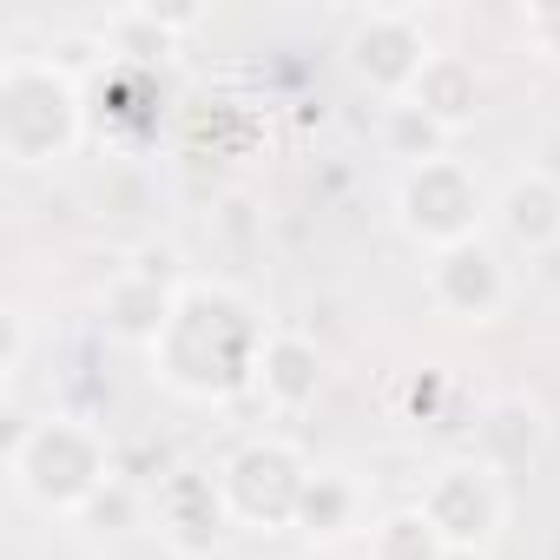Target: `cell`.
<instances>
[{
	"label": "cell",
	"instance_id": "3",
	"mask_svg": "<svg viewBox=\"0 0 560 560\" xmlns=\"http://www.w3.org/2000/svg\"><path fill=\"white\" fill-rule=\"evenodd\" d=\"M86 139V93L80 73L54 54H14L0 67V159L14 172H40L73 159Z\"/></svg>",
	"mask_w": 560,
	"mask_h": 560
},
{
	"label": "cell",
	"instance_id": "17",
	"mask_svg": "<svg viewBox=\"0 0 560 560\" xmlns=\"http://www.w3.org/2000/svg\"><path fill=\"white\" fill-rule=\"evenodd\" d=\"M376 139H383V152L389 159H402V172L409 165H429V159H448V126L442 119H429L416 100H389L383 113H376Z\"/></svg>",
	"mask_w": 560,
	"mask_h": 560
},
{
	"label": "cell",
	"instance_id": "13",
	"mask_svg": "<svg viewBox=\"0 0 560 560\" xmlns=\"http://www.w3.org/2000/svg\"><path fill=\"white\" fill-rule=\"evenodd\" d=\"M494 224L514 250L540 257L547 244H560V172L553 165H527L494 191Z\"/></svg>",
	"mask_w": 560,
	"mask_h": 560
},
{
	"label": "cell",
	"instance_id": "15",
	"mask_svg": "<svg viewBox=\"0 0 560 560\" xmlns=\"http://www.w3.org/2000/svg\"><path fill=\"white\" fill-rule=\"evenodd\" d=\"M409 100H416L429 119H442L448 132H462V126H475V113H481V67H475L468 54H455V47H435L429 67H422V80L409 86Z\"/></svg>",
	"mask_w": 560,
	"mask_h": 560
},
{
	"label": "cell",
	"instance_id": "8",
	"mask_svg": "<svg viewBox=\"0 0 560 560\" xmlns=\"http://www.w3.org/2000/svg\"><path fill=\"white\" fill-rule=\"evenodd\" d=\"M416 508L429 514V527L455 547V553H488L501 521H508V475H494L475 455H455L442 468H429Z\"/></svg>",
	"mask_w": 560,
	"mask_h": 560
},
{
	"label": "cell",
	"instance_id": "22",
	"mask_svg": "<svg viewBox=\"0 0 560 560\" xmlns=\"http://www.w3.org/2000/svg\"><path fill=\"white\" fill-rule=\"evenodd\" d=\"M435 396H442V376H416L409 383V402L422 409V422H435Z\"/></svg>",
	"mask_w": 560,
	"mask_h": 560
},
{
	"label": "cell",
	"instance_id": "21",
	"mask_svg": "<svg viewBox=\"0 0 560 560\" xmlns=\"http://www.w3.org/2000/svg\"><path fill=\"white\" fill-rule=\"evenodd\" d=\"M27 343H34V317L21 304L0 311V383H14L27 370Z\"/></svg>",
	"mask_w": 560,
	"mask_h": 560
},
{
	"label": "cell",
	"instance_id": "16",
	"mask_svg": "<svg viewBox=\"0 0 560 560\" xmlns=\"http://www.w3.org/2000/svg\"><path fill=\"white\" fill-rule=\"evenodd\" d=\"M191 27H205V8H119L106 21V47L139 67H159V60H172L178 34H191Z\"/></svg>",
	"mask_w": 560,
	"mask_h": 560
},
{
	"label": "cell",
	"instance_id": "24",
	"mask_svg": "<svg viewBox=\"0 0 560 560\" xmlns=\"http://www.w3.org/2000/svg\"><path fill=\"white\" fill-rule=\"evenodd\" d=\"M448 560H488V553H455V547H448Z\"/></svg>",
	"mask_w": 560,
	"mask_h": 560
},
{
	"label": "cell",
	"instance_id": "6",
	"mask_svg": "<svg viewBox=\"0 0 560 560\" xmlns=\"http://www.w3.org/2000/svg\"><path fill=\"white\" fill-rule=\"evenodd\" d=\"M311 468H317V462H311L291 435H250V442L218 468L224 501H231V521H244V527H291Z\"/></svg>",
	"mask_w": 560,
	"mask_h": 560
},
{
	"label": "cell",
	"instance_id": "2",
	"mask_svg": "<svg viewBox=\"0 0 560 560\" xmlns=\"http://www.w3.org/2000/svg\"><path fill=\"white\" fill-rule=\"evenodd\" d=\"M113 475H119L113 442L73 409H47V416L8 429V481L40 514H67L73 521Z\"/></svg>",
	"mask_w": 560,
	"mask_h": 560
},
{
	"label": "cell",
	"instance_id": "5",
	"mask_svg": "<svg viewBox=\"0 0 560 560\" xmlns=\"http://www.w3.org/2000/svg\"><path fill=\"white\" fill-rule=\"evenodd\" d=\"M435 40H429V21L422 8H363L343 34V67L357 86H370L383 106L389 100H409V86L422 80Z\"/></svg>",
	"mask_w": 560,
	"mask_h": 560
},
{
	"label": "cell",
	"instance_id": "11",
	"mask_svg": "<svg viewBox=\"0 0 560 560\" xmlns=\"http://www.w3.org/2000/svg\"><path fill=\"white\" fill-rule=\"evenodd\" d=\"M468 429H475V448L468 455L488 462L494 475H521V468H534L547 455V409L534 396H521V389L488 396Z\"/></svg>",
	"mask_w": 560,
	"mask_h": 560
},
{
	"label": "cell",
	"instance_id": "10",
	"mask_svg": "<svg viewBox=\"0 0 560 560\" xmlns=\"http://www.w3.org/2000/svg\"><path fill=\"white\" fill-rule=\"evenodd\" d=\"M152 527H159V540L178 560H205L224 540V527H231V501H224L218 468H172V475H159Z\"/></svg>",
	"mask_w": 560,
	"mask_h": 560
},
{
	"label": "cell",
	"instance_id": "7",
	"mask_svg": "<svg viewBox=\"0 0 560 560\" xmlns=\"http://www.w3.org/2000/svg\"><path fill=\"white\" fill-rule=\"evenodd\" d=\"M185 284H191V277L178 270V250H172V244H145V250H132L126 264H113V270H106V291H100V324H106V337L152 350V343L165 337V324H172Z\"/></svg>",
	"mask_w": 560,
	"mask_h": 560
},
{
	"label": "cell",
	"instance_id": "20",
	"mask_svg": "<svg viewBox=\"0 0 560 560\" xmlns=\"http://www.w3.org/2000/svg\"><path fill=\"white\" fill-rule=\"evenodd\" d=\"M521 40L547 67H560V0H527V8H521Z\"/></svg>",
	"mask_w": 560,
	"mask_h": 560
},
{
	"label": "cell",
	"instance_id": "19",
	"mask_svg": "<svg viewBox=\"0 0 560 560\" xmlns=\"http://www.w3.org/2000/svg\"><path fill=\"white\" fill-rule=\"evenodd\" d=\"M73 521H80L93 540H126L132 527H145V521H152V494H145L139 481L113 475V481H106V488H100V494L73 514Z\"/></svg>",
	"mask_w": 560,
	"mask_h": 560
},
{
	"label": "cell",
	"instance_id": "9",
	"mask_svg": "<svg viewBox=\"0 0 560 560\" xmlns=\"http://www.w3.org/2000/svg\"><path fill=\"white\" fill-rule=\"evenodd\" d=\"M429 304L455 324H494L514 298V277L501 264V250L488 237H468V244H448L429 257Z\"/></svg>",
	"mask_w": 560,
	"mask_h": 560
},
{
	"label": "cell",
	"instance_id": "4",
	"mask_svg": "<svg viewBox=\"0 0 560 560\" xmlns=\"http://www.w3.org/2000/svg\"><path fill=\"white\" fill-rule=\"evenodd\" d=\"M494 211V198H488V185H481V172L468 165V159H429V165H409L402 178H396V224L435 257V250H448V244H468V237H481V218Z\"/></svg>",
	"mask_w": 560,
	"mask_h": 560
},
{
	"label": "cell",
	"instance_id": "1",
	"mask_svg": "<svg viewBox=\"0 0 560 560\" xmlns=\"http://www.w3.org/2000/svg\"><path fill=\"white\" fill-rule=\"evenodd\" d=\"M270 343V324L257 317V304L231 284H191L178 291V311L165 324V337L145 350L152 357V376L185 396V402H231L250 389L257 376V357Z\"/></svg>",
	"mask_w": 560,
	"mask_h": 560
},
{
	"label": "cell",
	"instance_id": "14",
	"mask_svg": "<svg viewBox=\"0 0 560 560\" xmlns=\"http://www.w3.org/2000/svg\"><path fill=\"white\" fill-rule=\"evenodd\" d=\"M363 481L350 475V468H311V481H304V494H298V534L311 540V547H337V540H350L357 527H363Z\"/></svg>",
	"mask_w": 560,
	"mask_h": 560
},
{
	"label": "cell",
	"instance_id": "23",
	"mask_svg": "<svg viewBox=\"0 0 560 560\" xmlns=\"http://www.w3.org/2000/svg\"><path fill=\"white\" fill-rule=\"evenodd\" d=\"M534 270H540V284H553V291H560V244H547V250L534 257Z\"/></svg>",
	"mask_w": 560,
	"mask_h": 560
},
{
	"label": "cell",
	"instance_id": "12",
	"mask_svg": "<svg viewBox=\"0 0 560 560\" xmlns=\"http://www.w3.org/2000/svg\"><path fill=\"white\" fill-rule=\"evenodd\" d=\"M324 383H330V363L304 330H270V343L257 357V376H250V396L270 416H304L324 396Z\"/></svg>",
	"mask_w": 560,
	"mask_h": 560
},
{
	"label": "cell",
	"instance_id": "18",
	"mask_svg": "<svg viewBox=\"0 0 560 560\" xmlns=\"http://www.w3.org/2000/svg\"><path fill=\"white\" fill-rule=\"evenodd\" d=\"M370 560H448V540L409 501V508H389L383 521H370Z\"/></svg>",
	"mask_w": 560,
	"mask_h": 560
}]
</instances>
